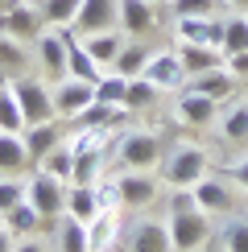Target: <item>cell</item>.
Returning a JSON list of instances; mask_svg holds the SVG:
<instances>
[{"instance_id": "1", "label": "cell", "mask_w": 248, "mask_h": 252, "mask_svg": "<svg viewBox=\"0 0 248 252\" xmlns=\"http://www.w3.org/2000/svg\"><path fill=\"white\" fill-rule=\"evenodd\" d=\"M170 244L174 252H194L211 240V215L194 203V190H178L170 198Z\"/></svg>"}, {"instance_id": "2", "label": "cell", "mask_w": 248, "mask_h": 252, "mask_svg": "<svg viewBox=\"0 0 248 252\" xmlns=\"http://www.w3.org/2000/svg\"><path fill=\"white\" fill-rule=\"evenodd\" d=\"M8 87H13L21 112H25V124H41V120H54V116H58V108H54V87H50V83L29 79V75H17Z\"/></svg>"}, {"instance_id": "3", "label": "cell", "mask_w": 248, "mask_h": 252, "mask_svg": "<svg viewBox=\"0 0 248 252\" xmlns=\"http://www.w3.org/2000/svg\"><path fill=\"white\" fill-rule=\"evenodd\" d=\"M161 174H165L170 186H194L207 174V149H199V145H178V149H170V157L161 161Z\"/></svg>"}, {"instance_id": "4", "label": "cell", "mask_w": 248, "mask_h": 252, "mask_svg": "<svg viewBox=\"0 0 248 252\" xmlns=\"http://www.w3.org/2000/svg\"><path fill=\"white\" fill-rule=\"evenodd\" d=\"M70 33L91 37V33H108V29H120V0H83L75 21H70Z\"/></svg>"}, {"instance_id": "5", "label": "cell", "mask_w": 248, "mask_h": 252, "mask_svg": "<svg viewBox=\"0 0 248 252\" xmlns=\"http://www.w3.org/2000/svg\"><path fill=\"white\" fill-rule=\"evenodd\" d=\"M25 198L37 207L41 219H54V215H62V207H66V182L41 170V174H33V182L25 186Z\"/></svg>"}, {"instance_id": "6", "label": "cell", "mask_w": 248, "mask_h": 252, "mask_svg": "<svg viewBox=\"0 0 248 252\" xmlns=\"http://www.w3.org/2000/svg\"><path fill=\"white\" fill-rule=\"evenodd\" d=\"M161 153H165L161 132H128L120 141V161L128 170H149V165L161 161Z\"/></svg>"}, {"instance_id": "7", "label": "cell", "mask_w": 248, "mask_h": 252, "mask_svg": "<svg viewBox=\"0 0 248 252\" xmlns=\"http://www.w3.org/2000/svg\"><path fill=\"white\" fill-rule=\"evenodd\" d=\"M37 62H41V70H46L50 83L66 79V25L41 29V37H37Z\"/></svg>"}, {"instance_id": "8", "label": "cell", "mask_w": 248, "mask_h": 252, "mask_svg": "<svg viewBox=\"0 0 248 252\" xmlns=\"http://www.w3.org/2000/svg\"><path fill=\"white\" fill-rule=\"evenodd\" d=\"M190 190H194V203H199L207 215H232L236 211V194H232V186H227L223 178H199Z\"/></svg>"}, {"instance_id": "9", "label": "cell", "mask_w": 248, "mask_h": 252, "mask_svg": "<svg viewBox=\"0 0 248 252\" xmlns=\"http://www.w3.org/2000/svg\"><path fill=\"white\" fill-rule=\"evenodd\" d=\"M95 103V83H83V79H62L54 83V108L62 116H79L83 108Z\"/></svg>"}, {"instance_id": "10", "label": "cell", "mask_w": 248, "mask_h": 252, "mask_svg": "<svg viewBox=\"0 0 248 252\" xmlns=\"http://www.w3.org/2000/svg\"><path fill=\"white\" fill-rule=\"evenodd\" d=\"M0 21H4V33L17 37V41H37L41 25H46V17H41L37 8H29V4H8Z\"/></svg>"}, {"instance_id": "11", "label": "cell", "mask_w": 248, "mask_h": 252, "mask_svg": "<svg viewBox=\"0 0 248 252\" xmlns=\"http://www.w3.org/2000/svg\"><path fill=\"white\" fill-rule=\"evenodd\" d=\"M66 79H83V83H99L103 79V66L87 54L83 37L70 33V29H66Z\"/></svg>"}, {"instance_id": "12", "label": "cell", "mask_w": 248, "mask_h": 252, "mask_svg": "<svg viewBox=\"0 0 248 252\" xmlns=\"http://www.w3.org/2000/svg\"><path fill=\"white\" fill-rule=\"evenodd\" d=\"M178 37L194 46H219L223 50V21L215 17H178Z\"/></svg>"}, {"instance_id": "13", "label": "cell", "mask_w": 248, "mask_h": 252, "mask_svg": "<svg viewBox=\"0 0 248 252\" xmlns=\"http://www.w3.org/2000/svg\"><path fill=\"white\" fill-rule=\"evenodd\" d=\"M116 198H120L124 207H145V203L157 198V182H153L149 174H141V170H128L116 182Z\"/></svg>"}, {"instance_id": "14", "label": "cell", "mask_w": 248, "mask_h": 252, "mask_svg": "<svg viewBox=\"0 0 248 252\" xmlns=\"http://www.w3.org/2000/svg\"><path fill=\"white\" fill-rule=\"evenodd\" d=\"M215 112H219V99H207L199 91H182L178 95V120L190 124V128H207L215 120Z\"/></svg>"}, {"instance_id": "15", "label": "cell", "mask_w": 248, "mask_h": 252, "mask_svg": "<svg viewBox=\"0 0 248 252\" xmlns=\"http://www.w3.org/2000/svg\"><path fill=\"white\" fill-rule=\"evenodd\" d=\"M178 58H182V70H186V79L190 75H203V70H215V66H223V50L219 46H194V41H182L178 46Z\"/></svg>"}, {"instance_id": "16", "label": "cell", "mask_w": 248, "mask_h": 252, "mask_svg": "<svg viewBox=\"0 0 248 252\" xmlns=\"http://www.w3.org/2000/svg\"><path fill=\"white\" fill-rule=\"evenodd\" d=\"M186 91H199V95H207V99H227L236 91V75H232V70H223V66L203 70V75L186 79Z\"/></svg>"}, {"instance_id": "17", "label": "cell", "mask_w": 248, "mask_h": 252, "mask_svg": "<svg viewBox=\"0 0 248 252\" xmlns=\"http://www.w3.org/2000/svg\"><path fill=\"white\" fill-rule=\"evenodd\" d=\"M141 75L149 79L153 87L170 91V87H182L186 70H182V58H178V54H153V58H149V66H145Z\"/></svg>"}, {"instance_id": "18", "label": "cell", "mask_w": 248, "mask_h": 252, "mask_svg": "<svg viewBox=\"0 0 248 252\" xmlns=\"http://www.w3.org/2000/svg\"><path fill=\"white\" fill-rule=\"evenodd\" d=\"M157 25V13H153V0H120V29L128 37H141Z\"/></svg>"}, {"instance_id": "19", "label": "cell", "mask_w": 248, "mask_h": 252, "mask_svg": "<svg viewBox=\"0 0 248 252\" xmlns=\"http://www.w3.org/2000/svg\"><path fill=\"white\" fill-rule=\"evenodd\" d=\"M128 252H174L170 227H165V223H153V219L137 223V227H132V236H128Z\"/></svg>"}, {"instance_id": "20", "label": "cell", "mask_w": 248, "mask_h": 252, "mask_svg": "<svg viewBox=\"0 0 248 252\" xmlns=\"http://www.w3.org/2000/svg\"><path fill=\"white\" fill-rule=\"evenodd\" d=\"M33 161L29 157V145L21 132H0V174H21Z\"/></svg>"}, {"instance_id": "21", "label": "cell", "mask_w": 248, "mask_h": 252, "mask_svg": "<svg viewBox=\"0 0 248 252\" xmlns=\"http://www.w3.org/2000/svg\"><path fill=\"white\" fill-rule=\"evenodd\" d=\"M83 46H87V54L99 62L103 70L116 62V54L124 50V29H108V33H91V37H83Z\"/></svg>"}, {"instance_id": "22", "label": "cell", "mask_w": 248, "mask_h": 252, "mask_svg": "<svg viewBox=\"0 0 248 252\" xmlns=\"http://www.w3.org/2000/svg\"><path fill=\"white\" fill-rule=\"evenodd\" d=\"M25 145H29V157H33V161H41L50 149H58V145H62V128H58L54 120L29 124V128H25Z\"/></svg>"}, {"instance_id": "23", "label": "cell", "mask_w": 248, "mask_h": 252, "mask_svg": "<svg viewBox=\"0 0 248 252\" xmlns=\"http://www.w3.org/2000/svg\"><path fill=\"white\" fill-rule=\"evenodd\" d=\"M25 66H29V54H25V41H17V37H8V33H0V75H25Z\"/></svg>"}, {"instance_id": "24", "label": "cell", "mask_w": 248, "mask_h": 252, "mask_svg": "<svg viewBox=\"0 0 248 252\" xmlns=\"http://www.w3.org/2000/svg\"><path fill=\"white\" fill-rule=\"evenodd\" d=\"M149 50L145 46H137V41H124V50L116 54V62H112V70H116V75H124V79H137L145 66H149Z\"/></svg>"}, {"instance_id": "25", "label": "cell", "mask_w": 248, "mask_h": 252, "mask_svg": "<svg viewBox=\"0 0 248 252\" xmlns=\"http://www.w3.org/2000/svg\"><path fill=\"white\" fill-rule=\"evenodd\" d=\"M41 223H46V219L37 215V207L29 203V198H25V203H17L13 211H4V227H8L13 236H29V232H37Z\"/></svg>"}, {"instance_id": "26", "label": "cell", "mask_w": 248, "mask_h": 252, "mask_svg": "<svg viewBox=\"0 0 248 252\" xmlns=\"http://www.w3.org/2000/svg\"><path fill=\"white\" fill-rule=\"evenodd\" d=\"M25 112H21V103L13 95V87L8 83H0V132H25Z\"/></svg>"}, {"instance_id": "27", "label": "cell", "mask_w": 248, "mask_h": 252, "mask_svg": "<svg viewBox=\"0 0 248 252\" xmlns=\"http://www.w3.org/2000/svg\"><path fill=\"white\" fill-rule=\"evenodd\" d=\"M66 211L83 219V223H91V219L99 215V194H95V186H75V190L66 194Z\"/></svg>"}, {"instance_id": "28", "label": "cell", "mask_w": 248, "mask_h": 252, "mask_svg": "<svg viewBox=\"0 0 248 252\" xmlns=\"http://www.w3.org/2000/svg\"><path fill=\"white\" fill-rule=\"evenodd\" d=\"M157 95H161V87H153L145 75H137V79H128L124 108H128V112H145V108H153V103H157Z\"/></svg>"}, {"instance_id": "29", "label": "cell", "mask_w": 248, "mask_h": 252, "mask_svg": "<svg viewBox=\"0 0 248 252\" xmlns=\"http://www.w3.org/2000/svg\"><path fill=\"white\" fill-rule=\"evenodd\" d=\"M58 244L62 252H91V236H87V223L75 215H66V223L58 227Z\"/></svg>"}, {"instance_id": "30", "label": "cell", "mask_w": 248, "mask_h": 252, "mask_svg": "<svg viewBox=\"0 0 248 252\" xmlns=\"http://www.w3.org/2000/svg\"><path fill=\"white\" fill-rule=\"evenodd\" d=\"M41 170L62 178V182H70L75 178V149H66V145H58V149H50L46 157H41Z\"/></svg>"}, {"instance_id": "31", "label": "cell", "mask_w": 248, "mask_h": 252, "mask_svg": "<svg viewBox=\"0 0 248 252\" xmlns=\"http://www.w3.org/2000/svg\"><path fill=\"white\" fill-rule=\"evenodd\" d=\"M248 50V17L223 21V54H244Z\"/></svg>"}, {"instance_id": "32", "label": "cell", "mask_w": 248, "mask_h": 252, "mask_svg": "<svg viewBox=\"0 0 248 252\" xmlns=\"http://www.w3.org/2000/svg\"><path fill=\"white\" fill-rule=\"evenodd\" d=\"M79 4H83V0H41L37 13L46 17V25H70L75 13H79Z\"/></svg>"}, {"instance_id": "33", "label": "cell", "mask_w": 248, "mask_h": 252, "mask_svg": "<svg viewBox=\"0 0 248 252\" xmlns=\"http://www.w3.org/2000/svg\"><path fill=\"white\" fill-rule=\"evenodd\" d=\"M124 91H128V79L116 75V70L95 83V99H99V103H112V108H124Z\"/></svg>"}, {"instance_id": "34", "label": "cell", "mask_w": 248, "mask_h": 252, "mask_svg": "<svg viewBox=\"0 0 248 252\" xmlns=\"http://www.w3.org/2000/svg\"><path fill=\"white\" fill-rule=\"evenodd\" d=\"M223 141H232V145L248 141V103H236V108L223 116Z\"/></svg>"}, {"instance_id": "35", "label": "cell", "mask_w": 248, "mask_h": 252, "mask_svg": "<svg viewBox=\"0 0 248 252\" xmlns=\"http://www.w3.org/2000/svg\"><path fill=\"white\" fill-rule=\"evenodd\" d=\"M120 120V108H112V103H91V108H83L79 112V124L83 128H108V124H116Z\"/></svg>"}, {"instance_id": "36", "label": "cell", "mask_w": 248, "mask_h": 252, "mask_svg": "<svg viewBox=\"0 0 248 252\" xmlns=\"http://www.w3.org/2000/svg\"><path fill=\"white\" fill-rule=\"evenodd\" d=\"M87 236H91V252H108L112 236H116V219L112 215H95L87 223Z\"/></svg>"}, {"instance_id": "37", "label": "cell", "mask_w": 248, "mask_h": 252, "mask_svg": "<svg viewBox=\"0 0 248 252\" xmlns=\"http://www.w3.org/2000/svg\"><path fill=\"white\" fill-rule=\"evenodd\" d=\"M219 244L227 252H248V219H227L219 232Z\"/></svg>"}, {"instance_id": "38", "label": "cell", "mask_w": 248, "mask_h": 252, "mask_svg": "<svg viewBox=\"0 0 248 252\" xmlns=\"http://www.w3.org/2000/svg\"><path fill=\"white\" fill-rule=\"evenodd\" d=\"M219 8V0H170L174 17H211Z\"/></svg>"}, {"instance_id": "39", "label": "cell", "mask_w": 248, "mask_h": 252, "mask_svg": "<svg viewBox=\"0 0 248 252\" xmlns=\"http://www.w3.org/2000/svg\"><path fill=\"white\" fill-rule=\"evenodd\" d=\"M25 186H29V182H17V178H0V215L13 211L17 203H25Z\"/></svg>"}, {"instance_id": "40", "label": "cell", "mask_w": 248, "mask_h": 252, "mask_svg": "<svg viewBox=\"0 0 248 252\" xmlns=\"http://www.w3.org/2000/svg\"><path fill=\"white\" fill-rule=\"evenodd\" d=\"M223 174L232 178V182H240L244 190H248V157H240V161H227V165H223Z\"/></svg>"}, {"instance_id": "41", "label": "cell", "mask_w": 248, "mask_h": 252, "mask_svg": "<svg viewBox=\"0 0 248 252\" xmlns=\"http://www.w3.org/2000/svg\"><path fill=\"white\" fill-rule=\"evenodd\" d=\"M227 62H232V75H248V50L244 54H227Z\"/></svg>"}, {"instance_id": "42", "label": "cell", "mask_w": 248, "mask_h": 252, "mask_svg": "<svg viewBox=\"0 0 248 252\" xmlns=\"http://www.w3.org/2000/svg\"><path fill=\"white\" fill-rule=\"evenodd\" d=\"M0 252H13V232L8 227H0Z\"/></svg>"}, {"instance_id": "43", "label": "cell", "mask_w": 248, "mask_h": 252, "mask_svg": "<svg viewBox=\"0 0 248 252\" xmlns=\"http://www.w3.org/2000/svg\"><path fill=\"white\" fill-rule=\"evenodd\" d=\"M13 252H46V248H41V244H37V240H25V244H17Z\"/></svg>"}, {"instance_id": "44", "label": "cell", "mask_w": 248, "mask_h": 252, "mask_svg": "<svg viewBox=\"0 0 248 252\" xmlns=\"http://www.w3.org/2000/svg\"><path fill=\"white\" fill-rule=\"evenodd\" d=\"M203 252H227L223 244H203Z\"/></svg>"}, {"instance_id": "45", "label": "cell", "mask_w": 248, "mask_h": 252, "mask_svg": "<svg viewBox=\"0 0 248 252\" xmlns=\"http://www.w3.org/2000/svg\"><path fill=\"white\" fill-rule=\"evenodd\" d=\"M227 4H232V8H248V0H227Z\"/></svg>"}, {"instance_id": "46", "label": "cell", "mask_w": 248, "mask_h": 252, "mask_svg": "<svg viewBox=\"0 0 248 252\" xmlns=\"http://www.w3.org/2000/svg\"><path fill=\"white\" fill-rule=\"evenodd\" d=\"M8 4H13V0H0V17H4V8H8Z\"/></svg>"}, {"instance_id": "47", "label": "cell", "mask_w": 248, "mask_h": 252, "mask_svg": "<svg viewBox=\"0 0 248 252\" xmlns=\"http://www.w3.org/2000/svg\"><path fill=\"white\" fill-rule=\"evenodd\" d=\"M0 33H4V21H0Z\"/></svg>"}]
</instances>
